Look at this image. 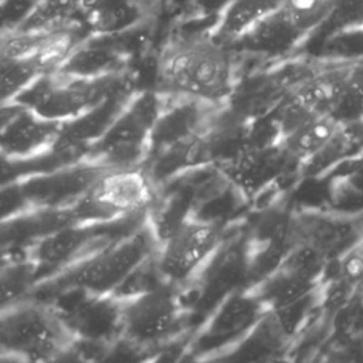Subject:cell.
<instances>
[{"label": "cell", "instance_id": "obj_14", "mask_svg": "<svg viewBox=\"0 0 363 363\" xmlns=\"http://www.w3.org/2000/svg\"><path fill=\"white\" fill-rule=\"evenodd\" d=\"M38 278L35 264L26 254L0 261V312L30 298Z\"/></svg>", "mask_w": 363, "mask_h": 363}, {"label": "cell", "instance_id": "obj_9", "mask_svg": "<svg viewBox=\"0 0 363 363\" xmlns=\"http://www.w3.org/2000/svg\"><path fill=\"white\" fill-rule=\"evenodd\" d=\"M60 125L23 104H4L0 108V155L17 162L35 157L58 142Z\"/></svg>", "mask_w": 363, "mask_h": 363}, {"label": "cell", "instance_id": "obj_17", "mask_svg": "<svg viewBox=\"0 0 363 363\" xmlns=\"http://www.w3.org/2000/svg\"><path fill=\"white\" fill-rule=\"evenodd\" d=\"M363 24V0H336L333 13L325 28L343 30Z\"/></svg>", "mask_w": 363, "mask_h": 363}, {"label": "cell", "instance_id": "obj_15", "mask_svg": "<svg viewBox=\"0 0 363 363\" xmlns=\"http://www.w3.org/2000/svg\"><path fill=\"white\" fill-rule=\"evenodd\" d=\"M336 0H284L277 11L285 28L298 41L328 24Z\"/></svg>", "mask_w": 363, "mask_h": 363}, {"label": "cell", "instance_id": "obj_13", "mask_svg": "<svg viewBox=\"0 0 363 363\" xmlns=\"http://www.w3.org/2000/svg\"><path fill=\"white\" fill-rule=\"evenodd\" d=\"M79 16L95 31L113 34L142 21L146 3L140 0H77Z\"/></svg>", "mask_w": 363, "mask_h": 363}, {"label": "cell", "instance_id": "obj_7", "mask_svg": "<svg viewBox=\"0 0 363 363\" xmlns=\"http://www.w3.org/2000/svg\"><path fill=\"white\" fill-rule=\"evenodd\" d=\"M159 109L160 101L155 96L139 98L89 147L85 157L106 170L140 169Z\"/></svg>", "mask_w": 363, "mask_h": 363}, {"label": "cell", "instance_id": "obj_12", "mask_svg": "<svg viewBox=\"0 0 363 363\" xmlns=\"http://www.w3.org/2000/svg\"><path fill=\"white\" fill-rule=\"evenodd\" d=\"M284 0H230L211 34L225 45L244 41L261 23L275 14Z\"/></svg>", "mask_w": 363, "mask_h": 363}, {"label": "cell", "instance_id": "obj_4", "mask_svg": "<svg viewBox=\"0 0 363 363\" xmlns=\"http://www.w3.org/2000/svg\"><path fill=\"white\" fill-rule=\"evenodd\" d=\"M189 315L182 291L164 285L119 299V340L150 349L172 339Z\"/></svg>", "mask_w": 363, "mask_h": 363}, {"label": "cell", "instance_id": "obj_1", "mask_svg": "<svg viewBox=\"0 0 363 363\" xmlns=\"http://www.w3.org/2000/svg\"><path fill=\"white\" fill-rule=\"evenodd\" d=\"M234 60L230 47L211 33L177 35L160 50L156 78L164 95L217 106L234 89Z\"/></svg>", "mask_w": 363, "mask_h": 363}, {"label": "cell", "instance_id": "obj_19", "mask_svg": "<svg viewBox=\"0 0 363 363\" xmlns=\"http://www.w3.org/2000/svg\"><path fill=\"white\" fill-rule=\"evenodd\" d=\"M0 363H26L24 360L18 359V357H13L9 354H1L0 353Z\"/></svg>", "mask_w": 363, "mask_h": 363}, {"label": "cell", "instance_id": "obj_5", "mask_svg": "<svg viewBox=\"0 0 363 363\" xmlns=\"http://www.w3.org/2000/svg\"><path fill=\"white\" fill-rule=\"evenodd\" d=\"M155 184L142 169L105 170L69 210L75 223H111L146 213Z\"/></svg>", "mask_w": 363, "mask_h": 363}, {"label": "cell", "instance_id": "obj_6", "mask_svg": "<svg viewBox=\"0 0 363 363\" xmlns=\"http://www.w3.org/2000/svg\"><path fill=\"white\" fill-rule=\"evenodd\" d=\"M224 237L221 223L189 217L156 250V261L164 282L183 291L220 248Z\"/></svg>", "mask_w": 363, "mask_h": 363}, {"label": "cell", "instance_id": "obj_8", "mask_svg": "<svg viewBox=\"0 0 363 363\" xmlns=\"http://www.w3.org/2000/svg\"><path fill=\"white\" fill-rule=\"evenodd\" d=\"M265 313V308L250 286L238 288L207 313L193 349L197 353H208L228 346L245 336Z\"/></svg>", "mask_w": 363, "mask_h": 363}, {"label": "cell", "instance_id": "obj_16", "mask_svg": "<svg viewBox=\"0 0 363 363\" xmlns=\"http://www.w3.org/2000/svg\"><path fill=\"white\" fill-rule=\"evenodd\" d=\"M74 16H79L77 0H40L21 21L18 31L51 33Z\"/></svg>", "mask_w": 363, "mask_h": 363}, {"label": "cell", "instance_id": "obj_11", "mask_svg": "<svg viewBox=\"0 0 363 363\" xmlns=\"http://www.w3.org/2000/svg\"><path fill=\"white\" fill-rule=\"evenodd\" d=\"M343 122L333 115H312L277 143L296 163H308L325 153L342 133Z\"/></svg>", "mask_w": 363, "mask_h": 363}, {"label": "cell", "instance_id": "obj_2", "mask_svg": "<svg viewBox=\"0 0 363 363\" xmlns=\"http://www.w3.org/2000/svg\"><path fill=\"white\" fill-rule=\"evenodd\" d=\"M156 250L157 242L145 218L132 231L64 269L41 278L31 296L50 301L68 292L113 295L132 271Z\"/></svg>", "mask_w": 363, "mask_h": 363}, {"label": "cell", "instance_id": "obj_10", "mask_svg": "<svg viewBox=\"0 0 363 363\" xmlns=\"http://www.w3.org/2000/svg\"><path fill=\"white\" fill-rule=\"evenodd\" d=\"M291 233L294 242L316 248L329 261L339 259L363 238L356 221L313 213L291 218Z\"/></svg>", "mask_w": 363, "mask_h": 363}, {"label": "cell", "instance_id": "obj_3", "mask_svg": "<svg viewBox=\"0 0 363 363\" xmlns=\"http://www.w3.org/2000/svg\"><path fill=\"white\" fill-rule=\"evenodd\" d=\"M78 346L58 309L30 296L0 312V353L26 363H57Z\"/></svg>", "mask_w": 363, "mask_h": 363}, {"label": "cell", "instance_id": "obj_20", "mask_svg": "<svg viewBox=\"0 0 363 363\" xmlns=\"http://www.w3.org/2000/svg\"><path fill=\"white\" fill-rule=\"evenodd\" d=\"M3 259H6V258H0V261H3Z\"/></svg>", "mask_w": 363, "mask_h": 363}, {"label": "cell", "instance_id": "obj_18", "mask_svg": "<svg viewBox=\"0 0 363 363\" xmlns=\"http://www.w3.org/2000/svg\"><path fill=\"white\" fill-rule=\"evenodd\" d=\"M319 363H363V349L359 346L343 345L329 350Z\"/></svg>", "mask_w": 363, "mask_h": 363}]
</instances>
